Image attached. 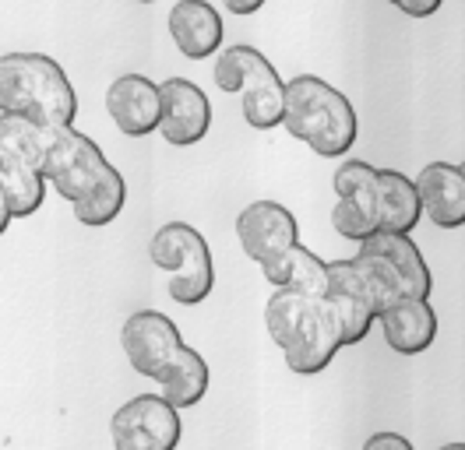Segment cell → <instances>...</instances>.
Listing matches in <instances>:
<instances>
[{"instance_id":"6da1fadb","label":"cell","mask_w":465,"mask_h":450,"mask_svg":"<svg viewBox=\"0 0 465 450\" xmlns=\"http://www.w3.org/2000/svg\"><path fill=\"white\" fill-rule=\"evenodd\" d=\"M0 112H15L43 127H74L78 92L54 56L4 54L0 56Z\"/></svg>"},{"instance_id":"7a4b0ae2","label":"cell","mask_w":465,"mask_h":450,"mask_svg":"<svg viewBox=\"0 0 465 450\" xmlns=\"http://www.w3.org/2000/svg\"><path fill=\"white\" fill-rule=\"evenodd\" d=\"M282 127L321 159H342L360 134L352 103L335 84L321 82L314 74H296L292 82H286Z\"/></svg>"},{"instance_id":"3957f363","label":"cell","mask_w":465,"mask_h":450,"mask_svg":"<svg viewBox=\"0 0 465 450\" xmlns=\"http://www.w3.org/2000/svg\"><path fill=\"white\" fill-rule=\"evenodd\" d=\"M215 84L230 95H240V112L247 127L275 131L286 120V82L272 60L254 46H230L215 56Z\"/></svg>"},{"instance_id":"277c9868","label":"cell","mask_w":465,"mask_h":450,"mask_svg":"<svg viewBox=\"0 0 465 450\" xmlns=\"http://www.w3.org/2000/svg\"><path fill=\"white\" fill-rule=\"evenodd\" d=\"M148 257L166 271V292L176 307H202L215 289V264L204 236L187 222H166L148 243Z\"/></svg>"},{"instance_id":"5b68a950","label":"cell","mask_w":465,"mask_h":450,"mask_svg":"<svg viewBox=\"0 0 465 450\" xmlns=\"http://www.w3.org/2000/svg\"><path fill=\"white\" fill-rule=\"evenodd\" d=\"M43 172H46L50 187L71 208L88 201V197H95L99 191H106L114 180H120V169H114V162L103 155V148L88 134L74 131V127H60L54 134Z\"/></svg>"},{"instance_id":"8992f818","label":"cell","mask_w":465,"mask_h":450,"mask_svg":"<svg viewBox=\"0 0 465 450\" xmlns=\"http://www.w3.org/2000/svg\"><path fill=\"white\" fill-rule=\"evenodd\" d=\"M236 236L243 253L262 268L264 281L279 289L286 257L300 243L296 215L279 201H254L236 215Z\"/></svg>"},{"instance_id":"52a82bcc","label":"cell","mask_w":465,"mask_h":450,"mask_svg":"<svg viewBox=\"0 0 465 450\" xmlns=\"http://www.w3.org/2000/svg\"><path fill=\"white\" fill-rule=\"evenodd\" d=\"M180 433V408L163 394H138L124 401L110 419L114 450H176Z\"/></svg>"},{"instance_id":"ba28073f","label":"cell","mask_w":465,"mask_h":450,"mask_svg":"<svg viewBox=\"0 0 465 450\" xmlns=\"http://www.w3.org/2000/svg\"><path fill=\"white\" fill-rule=\"evenodd\" d=\"M120 345H124L127 363L134 366V373H142L148 380H159L166 373V366L176 359V352L183 348V338H180V328L166 313L138 309L124 320Z\"/></svg>"},{"instance_id":"9c48e42d","label":"cell","mask_w":465,"mask_h":450,"mask_svg":"<svg viewBox=\"0 0 465 450\" xmlns=\"http://www.w3.org/2000/svg\"><path fill=\"white\" fill-rule=\"evenodd\" d=\"M339 348H346V341H342V328H339V317L328 303V296H311V307L296 328V338L282 352L286 366L296 377H318L331 366Z\"/></svg>"},{"instance_id":"30bf717a","label":"cell","mask_w":465,"mask_h":450,"mask_svg":"<svg viewBox=\"0 0 465 450\" xmlns=\"http://www.w3.org/2000/svg\"><path fill=\"white\" fill-rule=\"evenodd\" d=\"M328 303L339 317V328H342V341L346 345H360L363 338L371 335L374 320L381 317V307L371 292L367 279L360 275L356 260H331L328 264Z\"/></svg>"},{"instance_id":"8fae6325","label":"cell","mask_w":465,"mask_h":450,"mask_svg":"<svg viewBox=\"0 0 465 450\" xmlns=\"http://www.w3.org/2000/svg\"><path fill=\"white\" fill-rule=\"evenodd\" d=\"M106 112L124 138H148L163 123V84L145 74H120L106 88Z\"/></svg>"},{"instance_id":"7c38bea8","label":"cell","mask_w":465,"mask_h":450,"mask_svg":"<svg viewBox=\"0 0 465 450\" xmlns=\"http://www.w3.org/2000/svg\"><path fill=\"white\" fill-rule=\"evenodd\" d=\"M212 127V103L191 78H166L163 82V123L159 134L176 148H191L204 141Z\"/></svg>"},{"instance_id":"4fadbf2b","label":"cell","mask_w":465,"mask_h":450,"mask_svg":"<svg viewBox=\"0 0 465 450\" xmlns=\"http://www.w3.org/2000/svg\"><path fill=\"white\" fill-rule=\"evenodd\" d=\"M46 187L50 180L43 169L18 155L15 148L0 144V232H7L15 219L35 215L46 201Z\"/></svg>"},{"instance_id":"5bb4252c","label":"cell","mask_w":465,"mask_h":450,"mask_svg":"<svg viewBox=\"0 0 465 450\" xmlns=\"http://www.w3.org/2000/svg\"><path fill=\"white\" fill-rule=\"evenodd\" d=\"M381 331L391 352L399 356H423L437 338V309L430 299L420 296H399L381 309Z\"/></svg>"},{"instance_id":"9a60e30c","label":"cell","mask_w":465,"mask_h":450,"mask_svg":"<svg viewBox=\"0 0 465 450\" xmlns=\"http://www.w3.org/2000/svg\"><path fill=\"white\" fill-rule=\"evenodd\" d=\"M423 215L437 229H462L465 225V169L451 162H430L416 176Z\"/></svg>"},{"instance_id":"2e32d148","label":"cell","mask_w":465,"mask_h":450,"mask_svg":"<svg viewBox=\"0 0 465 450\" xmlns=\"http://www.w3.org/2000/svg\"><path fill=\"white\" fill-rule=\"evenodd\" d=\"M166 25L176 50L187 60H208L223 46V15L212 0H176Z\"/></svg>"},{"instance_id":"e0dca14e","label":"cell","mask_w":465,"mask_h":450,"mask_svg":"<svg viewBox=\"0 0 465 450\" xmlns=\"http://www.w3.org/2000/svg\"><path fill=\"white\" fill-rule=\"evenodd\" d=\"M360 250H371V253H378V257H384V260L391 264V271L399 275V281H402L406 296L430 299V292H434V275H430V268H427L420 247L412 243V232H381L378 229L371 240L360 243Z\"/></svg>"},{"instance_id":"ac0fdd59","label":"cell","mask_w":465,"mask_h":450,"mask_svg":"<svg viewBox=\"0 0 465 450\" xmlns=\"http://www.w3.org/2000/svg\"><path fill=\"white\" fill-rule=\"evenodd\" d=\"M423 219V201L416 180L399 169L378 172V225L381 232H412Z\"/></svg>"},{"instance_id":"d6986e66","label":"cell","mask_w":465,"mask_h":450,"mask_svg":"<svg viewBox=\"0 0 465 450\" xmlns=\"http://www.w3.org/2000/svg\"><path fill=\"white\" fill-rule=\"evenodd\" d=\"M155 384H159V394L183 412V408H194V405L204 401V394L212 387V369H208V363H204V356L198 348L183 345Z\"/></svg>"},{"instance_id":"ffe728a7","label":"cell","mask_w":465,"mask_h":450,"mask_svg":"<svg viewBox=\"0 0 465 450\" xmlns=\"http://www.w3.org/2000/svg\"><path fill=\"white\" fill-rule=\"evenodd\" d=\"M54 127H43L35 120H25V116H15V112H0V144L4 148H15L18 155H25L29 162L43 169L46 162V152L54 144Z\"/></svg>"},{"instance_id":"44dd1931","label":"cell","mask_w":465,"mask_h":450,"mask_svg":"<svg viewBox=\"0 0 465 450\" xmlns=\"http://www.w3.org/2000/svg\"><path fill=\"white\" fill-rule=\"evenodd\" d=\"M307 307H311V296L307 292L275 289V296L264 307V328H268V338L275 341V348H282V352L290 348V341L296 338V328H300Z\"/></svg>"},{"instance_id":"7402d4cb","label":"cell","mask_w":465,"mask_h":450,"mask_svg":"<svg viewBox=\"0 0 465 450\" xmlns=\"http://www.w3.org/2000/svg\"><path fill=\"white\" fill-rule=\"evenodd\" d=\"M378 172L381 169H374L363 159H346L342 166L335 169V176H331L335 197L363 208V211H371V215H378Z\"/></svg>"},{"instance_id":"603a6c76","label":"cell","mask_w":465,"mask_h":450,"mask_svg":"<svg viewBox=\"0 0 465 450\" xmlns=\"http://www.w3.org/2000/svg\"><path fill=\"white\" fill-rule=\"evenodd\" d=\"M328 264L321 260L318 253H311L303 243H296L286 257V268H282V285L279 289H296V292H307V296H328Z\"/></svg>"},{"instance_id":"cb8c5ba5","label":"cell","mask_w":465,"mask_h":450,"mask_svg":"<svg viewBox=\"0 0 465 450\" xmlns=\"http://www.w3.org/2000/svg\"><path fill=\"white\" fill-rule=\"evenodd\" d=\"M331 225L349 243H363L381 229L378 215H371V211H363V208H356L349 201H339V197H335V208H331Z\"/></svg>"},{"instance_id":"d4e9b609","label":"cell","mask_w":465,"mask_h":450,"mask_svg":"<svg viewBox=\"0 0 465 450\" xmlns=\"http://www.w3.org/2000/svg\"><path fill=\"white\" fill-rule=\"evenodd\" d=\"M388 4H391L395 11L409 15V18H430V15L440 11L444 0H388Z\"/></svg>"},{"instance_id":"484cf974","label":"cell","mask_w":465,"mask_h":450,"mask_svg":"<svg viewBox=\"0 0 465 450\" xmlns=\"http://www.w3.org/2000/svg\"><path fill=\"white\" fill-rule=\"evenodd\" d=\"M363 450H416V447L409 444L402 433H374V436L363 444Z\"/></svg>"},{"instance_id":"4316f807","label":"cell","mask_w":465,"mask_h":450,"mask_svg":"<svg viewBox=\"0 0 465 450\" xmlns=\"http://www.w3.org/2000/svg\"><path fill=\"white\" fill-rule=\"evenodd\" d=\"M264 0H226V11L230 15H254V11H262Z\"/></svg>"},{"instance_id":"83f0119b","label":"cell","mask_w":465,"mask_h":450,"mask_svg":"<svg viewBox=\"0 0 465 450\" xmlns=\"http://www.w3.org/2000/svg\"><path fill=\"white\" fill-rule=\"evenodd\" d=\"M437 450H465V444H444V447H437Z\"/></svg>"},{"instance_id":"f1b7e54d","label":"cell","mask_w":465,"mask_h":450,"mask_svg":"<svg viewBox=\"0 0 465 450\" xmlns=\"http://www.w3.org/2000/svg\"><path fill=\"white\" fill-rule=\"evenodd\" d=\"M138 4H155V0H138Z\"/></svg>"},{"instance_id":"f546056e","label":"cell","mask_w":465,"mask_h":450,"mask_svg":"<svg viewBox=\"0 0 465 450\" xmlns=\"http://www.w3.org/2000/svg\"><path fill=\"white\" fill-rule=\"evenodd\" d=\"M462 169H465V162H462Z\"/></svg>"}]
</instances>
